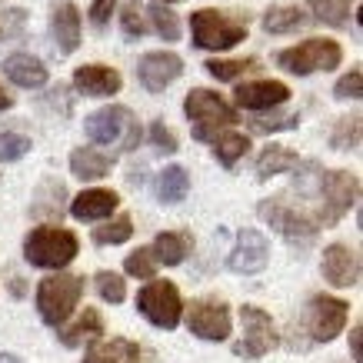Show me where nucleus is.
Here are the masks:
<instances>
[{"label": "nucleus", "instance_id": "obj_1", "mask_svg": "<svg viewBox=\"0 0 363 363\" xmlns=\"http://www.w3.org/2000/svg\"><path fill=\"white\" fill-rule=\"evenodd\" d=\"M80 243L77 237L64 227H37L27 233L23 240V257L30 267H44V270H60L77 257Z\"/></svg>", "mask_w": 363, "mask_h": 363}, {"label": "nucleus", "instance_id": "obj_2", "mask_svg": "<svg viewBox=\"0 0 363 363\" xmlns=\"http://www.w3.org/2000/svg\"><path fill=\"white\" fill-rule=\"evenodd\" d=\"M84 130L100 147H121V150H137L140 143V123L127 107H104L84 121Z\"/></svg>", "mask_w": 363, "mask_h": 363}, {"label": "nucleus", "instance_id": "obj_3", "mask_svg": "<svg viewBox=\"0 0 363 363\" xmlns=\"http://www.w3.org/2000/svg\"><path fill=\"white\" fill-rule=\"evenodd\" d=\"M84 297V280L74 274H54L37 286V310L47 327H60Z\"/></svg>", "mask_w": 363, "mask_h": 363}, {"label": "nucleus", "instance_id": "obj_4", "mask_svg": "<svg viewBox=\"0 0 363 363\" xmlns=\"http://www.w3.org/2000/svg\"><path fill=\"white\" fill-rule=\"evenodd\" d=\"M184 111H187V121L194 123L197 140H213L223 127L237 123V111L227 107V100L213 90H190L184 100Z\"/></svg>", "mask_w": 363, "mask_h": 363}, {"label": "nucleus", "instance_id": "obj_5", "mask_svg": "<svg viewBox=\"0 0 363 363\" xmlns=\"http://www.w3.org/2000/svg\"><path fill=\"white\" fill-rule=\"evenodd\" d=\"M190 33L200 50H230L247 40V27L220 11H197L190 17Z\"/></svg>", "mask_w": 363, "mask_h": 363}, {"label": "nucleus", "instance_id": "obj_6", "mask_svg": "<svg viewBox=\"0 0 363 363\" xmlns=\"http://www.w3.org/2000/svg\"><path fill=\"white\" fill-rule=\"evenodd\" d=\"M340 44L337 40H327V37H317V40H303V44L290 47L284 54L277 57V64L284 67L286 74H300V77H307V74H320V70H333V67H340Z\"/></svg>", "mask_w": 363, "mask_h": 363}, {"label": "nucleus", "instance_id": "obj_7", "mask_svg": "<svg viewBox=\"0 0 363 363\" xmlns=\"http://www.w3.org/2000/svg\"><path fill=\"white\" fill-rule=\"evenodd\" d=\"M320 197H323V207L313 220H317V227H333L357 203L360 180L347 170H327V174H320Z\"/></svg>", "mask_w": 363, "mask_h": 363}, {"label": "nucleus", "instance_id": "obj_8", "mask_svg": "<svg viewBox=\"0 0 363 363\" xmlns=\"http://www.w3.org/2000/svg\"><path fill=\"white\" fill-rule=\"evenodd\" d=\"M137 310H140L154 327L174 330L177 323H180V313H184V300H180V290H177L170 280H150V284L137 294Z\"/></svg>", "mask_w": 363, "mask_h": 363}, {"label": "nucleus", "instance_id": "obj_9", "mask_svg": "<svg viewBox=\"0 0 363 363\" xmlns=\"http://www.w3.org/2000/svg\"><path fill=\"white\" fill-rule=\"evenodd\" d=\"M347 300L340 297H327V294H320V297H310L307 310H303V327H307L310 340L313 343H330L337 333H343L347 327Z\"/></svg>", "mask_w": 363, "mask_h": 363}, {"label": "nucleus", "instance_id": "obj_10", "mask_svg": "<svg viewBox=\"0 0 363 363\" xmlns=\"http://www.w3.org/2000/svg\"><path fill=\"white\" fill-rule=\"evenodd\" d=\"M260 217H264L274 230H280L286 237V240H313L317 237V220L310 217V213H303V210H294L290 203H286L284 197H274V200H264L260 203Z\"/></svg>", "mask_w": 363, "mask_h": 363}, {"label": "nucleus", "instance_id": "obj_11", "mask_svg": "<svg viewBox=\"0 0 363 363\" xmlns=\"http://www.w3.org/2000/svg\"><path fill=\"white\" fill-rule=\"evenodd\" d=\"M240 320H243V340L237 343V353L247 357V360H257V357H264L270 353L280 343L277 337V327L270 313L260 307H240Z\"/></svg>", "mask_w": 363, "mask_h": 363}, {"label": "nucleus", "instance_id": "obj_12", "mask_svg": "<svg viewBox=\"0 0 363 363\" xmlns=\"http://www.w3.org/2000/svg\"><path fill=\"white\" fill-rule=\"evenodd\" d=\"M187 327L200 340H227L230 337V307L223 300H194L187 310Z\"/></svg>", "mask_w": 363, "mask_h": 363}, {"label": "nucleus", "instance_id": "obj_13", "mask_svg": "<svg viewBox=\"0 0 363 363\" xmlns=\"http://www.w3.org/2000/svg\"><path fill=\"white\" fill-rule=\"evenodd\" d=\"M267 260H270V243H267L264 233L260 230H240L237 233V247H233L227 267H230L233 274H260V270L267 267Z\"/></svg>", "mask_w": 363, "mask_h": 363}, {"label": "nucleus", "instance_id": "obj_14", "mask_svg": "<svg viewBox=\"0 0 363 363\" xmlns=\"http://www.w3.org/2000/svg\"><path fill=\"white\" fill-rule=\"evenodd\" d=\"M233 100L247 111H274L290 100V87L280 80H250V84H240L233 90Z\"/></svg>", "mask_w": 363, "mask_h": 363}, {"label": "nucleus", "instance_id": "obj_15", "mask_svg": "<svg viewBox=\"0 0 363 363\" xmlns=\"http://www.w3.org/2000/svg\"><path fill=\"white\" fill-rule=\"evenodd\" d=\"M137 74H140V84L150 94H160L184 74V60L177 54H147L137 67Z\"/></svg>", "mask_w": 363, "mask_h": 363}, {"label": "nucleus", "instance_id": "obj_16", "mask_svg": "<svg viewBox=\"0 0 363 363\" xmlns=\"http://www.w3.org/2000/svg\"><path fill=\"white\" fill-rule=\"evenodd\" d=\"M323 277L333 286H353L360 280V257L343 243H330L323 250Z\"/></svg>", "mask_w": 363, "mask_h": 363}, {"label": "nucleus", "instance_id": "obj_17", "mask_svg": "<svg viewBox=\"0 0 363 363\" xmlns=\"http://www.w3.org/2000/svg\"><path fill=\"white\" fill-rule=\"evenodd\" d=\"M74 87L87 97H111L123 87L121 74L113 67H100V64H87L74 70Z\"/></svg>", "mask_w": 363, "mask_h": 363}, {"label": "nucleus", "instance_id": "obj_18", "mask_svg": "<svg viewBox=\"0 0 363 363\" xmlns=\"http://www.w3.org/2000/svg\"><path fill=\"white\" fill-rule=\"evenodd\" d=\"M50 33L64 54H74L80 47V11L74 4H57L50 13Z\"/></svg>", "mask_w": 363, "mask_h": 363}, {"label": "nucleus", "instance_id": "obj_19", "mask_svg": "<svg viewBox=\"0 0 363 363\" xmlns=\"http://www.w3.org/2000/svg\"><path fill=\"white\" fill-rule=\"evenodd\" d=\"M117 203H121V197L113 194V190H84L80 197H74V203H70V213L77 217V220H104V217H111L113 210H117Z\"/></svg>", "mask_w": 363, "mask_h": 363}, {"label": "nucleus", "instance_id": "obj_20", "mask_svg": "<svg viewBox=\"0 0 363 363\" xmlns=\"http://www.w3.org/2000/svg\"><path fill=\"white\" fill-rule=\"evenodd\" d=\"M4 74L17 87H27V90H40L47 84V67L30 54H11L4 60Z\"/></svg>", "mask_w": 363, "mask_h": 363}, {"label": "nucleus", "instance_id": "obj_21", "mask_svg": "<svg viewBox=\"0 0 363 363\" xmlns=\"http://www.w3.org/2000/svg\"><path fill=\"white\" fill-rule=\"evenodd\" d=\"M84 363H140V347L133 340H100L84 357Z\"/></svg>", "mask_w": 363, "mask_h": 363}, {"label": "nucleus", "instance_id": "obj_22", "mask_svg": "<svg viewBox=\"0 0 363 363\" xmlns=\"http://www.w3.org/2000/svg\"><path fill=\"white\" fill-rule=\"evenodd\" d=\"M111 167H113L111 157L100 154V150H90V147H77L70 154V174L77 180H100V177L111 174Z\"/></svg>", "mask_w": 363, "mask_h": 363}, {"label": "nucleus", "instance_id": "obj_23", "mask_svg": "<svg viewBox=\"0 0 363 363\" xmlns=\"http://www.w3.org/2000/svg\"><path fill=\"white\" fill-rule=\"evenodd\" d=\"M190 247H194V240H190L187 233L167 230V233H157V240H154V247H150V253H154L157 264L177 267V264H184V257L190 253Z\"/></svg>", "mask_w": 363, "mask_h": 363}, {"label": "nucleus", "instance_id": "obj_24", "mask_svg": "<svg viewBox=\"0 0 363 363\" xmlns=\"http://www.w3.org/2000/svg\"><path fill=\"white\" fill-rule=\"evenodd\" d=\"M297 164H300V157L294 154L290 147L270 143L264 154H260V160H257V177H260V180H270V177H277V174H286V170H294Z\"/></svg>", "mask_w": 363, "mask_h": 363}, {"label": "nucleus", "instance_id": "obj_25", "mask_svg": "<svg viewBox=\"0 0 363 363\" xmlns=\"http://www.w3.org/2000/svg\"><path fill=\"white\" fill-rule=\"evenodd\" d=\"M190 190V177L184 167H164V174L157 177V197L160 203H180Z\"/></svg>", "mask_w": 363, "mask_h": 363}, {"label": "nucleus", "instance_id": "obj_26", "mask_svg": "<svg viewBox=\"0 0 363 363\" xmlns=\"http://www.w3.org/2000/svg\"><path fill=\"white\" fill-rule=\"evenodd\" d=\"M313 17L327 27H347L350 23V13L357 11L353 0H307Z\"/></svg>", "mask_w": 363, "mask_h": 363}, {"label": "nucleus", "instance_id": "obj_27", "mask_svg": "<svg viewBox=\"0 0 363 363\" xmlns=\"http://www.w3.org/2000/svg\"><path fill=\"white\" fill-rule=\"evenodd\" d=\"M100 333H104V320H100V310L87 307L84 310V317L70 327V330L60 333V340L67 343V347H80L84 340H97Z\"/></svg>", "mask_w": 363, "mask_h": 363}, {"label": "nucleus", "instance_id": "obj_28", "mask_svg": "<svg viewBox=\"0 0 363 363\" xmlns=\"http://www.w3.org/2000/svg\"><path fill=\"white\" fill-rule=\"evenodd\" d=\"M307 21V13L300 7H270L264 13V30L267 33H290V30H300Z\"/></svg>", "mask_w": 363, "mask_h": 363}, {"label": "nucleus", "instance_id": "obj_29", "mask_svg": "<svg viewBox=\"0 0 363 363\" xmlns=\"http://www.w3.org/2000/svg\"><path fill=\"white\" fill-rule=\"evenodd\" d=\"M250 150V140L243 133H220L217 143H213V154L220 160L223 167H233L237 160H243V154Z\"/></svg>", "mask_w": 363, "mask_h": 363}, {"label": "nucleus", "instance_id": "obj_30", "mask_svg": "<svg viewBox=\"0 0 363 363\" xmlns=\"http://www.w3.org/2000/svg\"><path fill=\"white\" fill-rule=\"evenodd\" d=\"M130 233H133V220L127 217V213H121V217H113L111 223H104V227H97L94 230V243H100V247H107V243H123V240H130Z\"/></svg>", "mask_w": 363, "mask_h": 363}, {"label": "nucleus", "instance_id": "obj_31", "mask_svg": "<svg viewBox=\"0 0 363 363\" xmlns=\"http://www.w3.org/2000/svg\"><path fill=\"white\" fill-rule=\"evenodd\" d=\"M150 21H154L157 33L164 37L167 44H174V40H180V17H177L170 7H164V4H150Z\"/></svg>", "mask_w": 363, "mask_h": 363}, {"label": "nucleus", "instance_id": "obj_32", "mask_svg": "<svg viewBox=\"0 0 363 363\" xmlns=\"http://www.w3.org/2000/svg\"><path fill=\"white\" fill-rule=\"evenodd\" d=\"M330 143L337 150H357V147H360V113L343 117V121L337 123V130H333Z\"/></svg>", "mask_w": 363, "mask_h": 363}, {"label": "nucleus", "instance_id": "obj_33", "mask_svg": "<svg viewBox=\"0 0 363 363\" xmlns=\"http://www.w3.org/2000/svg\"><path fill=\"white\" fill-rule=\"evenodd\" d=\"M23 154H30V137L17 130H0V160L11 164V160H21Z\"/></svg>", "mask_w": 363, "mask_h": 363}, {"label": "nucleus", "instance_id": "obj_34", "mask_svg": "<svg viewBox=\"0 0 363 363\" xmlns=\"http://www.w3.org/2000/svg\"><path fill=\"white\" fill-rule=\"evenodd\" d=\"M94 284H97L100 300H107V303H123V297H127V284L117 274H111V270H100L94 277Z\"/></svg>", "mask_w": 363, "mask_h": 363}, {"label": "nucleus", "instance_id": "obj_35", "mask_svg": "<svg viewBox=\"0 0 363 363\" xmlns=\"http://www.w3.org/2000/svg\"><path fill=\"white\" fill-rule=\"evenodd\" d=\"M123 267H127V274L130 277H140V280H154V274H157V260L147 247H140L137 253H130Z\"/></svg>", "mask_w": 363, "mask_h": 363}, {"label": "nucleus", "instance_id": "obj_36", "mask_svg": "<svg viewBox=\"0 0 363 363\" xmlns=\"http://www.w3.org/2000/svg\"><path fill=\"white\" fill-rule=\"evenodd\" d=\"M297 123H300L297 113H284V117L270 113V117H253L250 130H257V133H277V130H294Z\"/></svg>", "mask_w": 363, "mask_h": 363}, {"label": "nucleus", "instance_id": "obj_37", "mask_svg": "<svg viewBox=\"0 0 363 363\" xmlns=\"http://www.w3.org/2000/svg\"><path fill=\"white\" fill-rule=\"evenodd\" d=\"M253 60H207V70L213 74L217 80H237L240 74L253 70Z\"/></svg>", "mask_w": 363, "mask_h": 363}, {"label": "nucleus", "instance_id": "obj_38", "mask_svg": "<svg viewBox=\"0 0 363 363\" xmlns=\"http://www.w3.org/2000/svg\"><path fill=\"white\" fill-rule=\"evenodd\" d=\"M333 94H337L340 100H360L363 97V70H360V67H357V70H350L347 77L337 80Z\"/></svg>", "mask_w": 363, "mask_h": 363}, {"label": "nucleus", "instance_id": "obj_39", "mask_svg": "<svg viewBox=\"0 0 363 363\" xmlns=\"http://www.w3.org/2000/svg\"><path fill=\"white\" fill-rule=\"evenodd\" d=\"M23 23H27V11H4L0 13V40H11L17 33L23 30Z\"/></svg>", "mask_w": 363, "mask_h": 363}, {"label": "nucleus", "instance_id": "obj_40", "mask_svg": "<svg viewBox=\"0 0 363 363\" xmlns=\"http://www.w3.org/2000/svg\"><path fill=\"white\" fill-rule=\"evenodd\" d=\"M150 143H154L160 154H174V150H177V137L170 133V127H167L164 121L150 123Z\"/></svg>", "mask_w": 363, "mask_h": 363}, {"label": "nucleus", "instance_id": "obj_41", "mask_svg": "<svg viewBox=\"0 0 363 363\" xmlns=\"http://www.w3.org/2000/svg\"><path fill=\"white\" fill-rule=\"evenodd\" d=\"M123 33L130 40H140L143 37V17H140V7L137 4H127L123 7Z\"/></svg>", "mask_w": 363, "mask_h": 363}, {"label": "nucleus", "instance_id": "obj_42", "mask_svg": "<svg viewBox=\"0 0 363 363\" xmlns=\"http://www.w3.org/2000/svg\"><path fill=\"white\" fill-rule=\"evenodd\" d=\"M113 7H117V0H94V4H90V21L107 23L111 21V13H113Z\"/></svg>", "mask_w": 363, "mask_h": 363}, {"label": "nucleus", "instance_id": "obj_43", "mask_svg": "<svg viewBox=\"0 0 363 363\" xmlns=\"http://www.w3.org/2000/svg\"><path fill=\"white\" fill-rule=\"evenodd\" d=\"M360 327H353V330H350V347H353V363H363V350H360V340H363V337H360Z\"/></svg>", "mask_w": 363, "mask_h": 363}, {"label": "nucleus", "instance_id": "obj_44", "mask_svg": "<svg viewBox=\"0 0 363 363\" xmlns=\"http://www.w3.org/2000/svg\"><path fill=\"white\" fill-rule=\"evenodd\" d=\"M11 107H13V97L4 90V84H0V111H11Z\"/></svg>", "mask_w": 363, "mask_h": 363}, {"label": "nucleus", "instance_id": "obj_45", "mask_svg": "<svg viewBox=\"0 0 363 363\" xmlns=\"http://www.w3.org/2000/svg\"><path fill=\"white\" fill-rule=\"evenodd\" d=\"M0 363H21V360H17L13 353H0Z\"/></svg>", "mask_w": 363, "mask_h": 363}]
</instances>
